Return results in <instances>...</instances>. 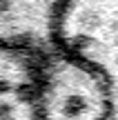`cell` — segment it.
Listing matches in <instances>:
<instances>
[{"label": "cell", "instance_id": "cell-2", "mask_svg": "<svg viewBox=\"0 0 118 120\" xmlns=\"http://www.w3.org/2000/svg\"><path fill=\"white\" fill-rule=\"evenodd\" d=\"M60 0H0V36H38L49 27Z\"/></svg>", "mask_w": 118, "mask_h": 120}, {"label": "cell", "instance_id": "cell-1", "mask_svg": "<svg viewBox=\"0 0 118 120\" xmlns=\"http://www.w3.org/2000/svg\"><path fill=\"white\" fill-rule=\"evenodd\" d=\"M36 100L42 120H103L109 109L103 76L78 60L53 62L40 80Z\"/></svg>", "mask_w": 118, "mask_h": 120}]
</instances>
